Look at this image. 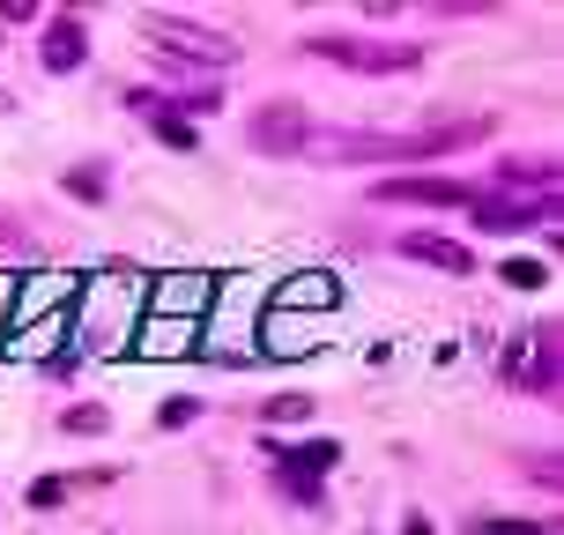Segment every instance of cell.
<instances>
[{
	"label": "cell",
	"mask_w": 564,
	"mask_h": 535,
	"mask_svg": "<svg viewBox=\"0 0 564 535\" xmlns=\"http://www.w3.org/2000/svg\"><path fill=\"white\" fill-rule=\"evenodd\" d=\"M490 135V119H446V127H416V135H371V127H312L305 157L319 164H416V157H446Z\"/></svg>",
	"instance_id": "cell-1"
},
{
	"label": "cell",
	"mask_w": 564,
	"mask_h": 535,
	"mask_svg": "<svg viewBox=\"0 0 564 535\" xmlns=\"http://www.w3.org/2000/svg\"><path fill=\"white\" fill-rule=\"evenodd\" d=\"M141 38H149V53L164 60V67H200V75L238 67V38L194 23V15H141Z\"/></svg>",
	"instance_id": "cell-2"
},
{
	"label": "cell",
	"mask_w": 564,
	"mask_h": 535,
	"mask_svg": "<svg viewBox=\"0 0 564 535\" xmlns=\"http://www.w3.org/2000/svg\"><path fill=\"white\" fill-rule=\"evenodd\" d=\"M305 53L327 60V67H349V75H416L423 67L409 38H349V30H312Z\"/></svg>",
	"instance_id": "cell-3"
},
{
	"label": "cell",
	"mask_w": 564,
	"mask_h": 535,
	"mask_svg": "<svg viewBox=\"0 0 564 535\" xmlns=\"http://www.w3.org/2000/svg\"><path fill=\"white\" fill-rule=\"evenodd\" d=\"M506 379L528 395H557V320H542L535 342H512L506 350Z\"/></svg>",
	"instance_id": "cell-4"
},
{
	"label": "cell",
	"mask_w": 564,
	"mask_h": 535,
	"mask_svg": "<svg viewBox=\"0 0 564 535\" xmlns=\"http://www.w3.org/2000/svg\"><path fill=\"white\" fill-rule=\"evenodd\" d=\"M312 141V119L297 113V105H260L253 113V149L260 157H305Z\"/></svg>",
	"instance_id": "cell-5"
},
{
	"label": "cell",
	"mask_w": 564,
	"mask_h": 535,
	"mask_svg": "<svg viewBox=\"0 0 564 535\" xmlns=\"http://www.w3.org/2000/svg\"><path fill=\"white\" fill-rule=\"evenodd\" d=\"M379 201H409V208H476V186H460V179H387Z\"/></svg>",
	"instance_id": "cell-6"
},
{
	"label": "cell",
	"mask_w": 564,
	"mask_h": 535,
	"mask_svg": "<svg viewBox=\"0 0 564 535\" xmlns=\"http://www.w3.org/2000/svg\"><path fill=\"white\" fill-rule=\"evenodd\" d=\"M341 461V447L335 439H312V447H290V461H282V483L305 499V506H319V477Z\"/></svg>",
	"instance_id": "cell-7"
},
{
	"label": "cell",
	"mask_w": 564,
	"mask_h": 535,
	"mask_svg": "<svg viewBox=\"0 0 564 535\" xmlns=\"http://www.w3.org/2000/svg\"><path fill=\"white\" fill-rule=\"evenodd\" d=\"M83 60H89L83 23H75V15H53V23H45V38H37V67H45V75H75Z\"/></svg>",
	"instance_id": "cell-8"
},
{
	"label": "cell",
	"mask_w": 564,
	"mask_h": 535,
	"mask_svg": "<svg viewBox=\"0 0 564 535\" xmlns=\"http://www.w3.org/2000/svg\"><path fill=\"white\" fill-rule=\"evenodd\" d=\"M127 105H134V113L149 119V135H156V141H171V149H186V157H194V149H200L194 119H186V113H171V105H164V97H156V89H134Z\"/></svg>",
	"instance_id": "cell-9"
},
{
	"label": "cell",
	"mask_w": 564,
	"mask_h": 535,
	"mask_svg": "<svg viewBox=\"0 0 564 535\" xmlns=\"http://www.w3.org/2000/svg\"><path fill=\"white\" fill-rule=\"evenodd\" d=\"M401 254L423 260V268H446V276H476V254H468L460 238H438V231H409Z\"/></svg>",
	"instance_id": "cell-10"
},
{
	"label": "cell",
	"mask_w": 564,
	"mask_h": 535,
	"mask_svg": "<svg viewBox=\"0 0 564 535\" xmlns=\"http://www.w3.org/2000/svg\"><path fill=\"white\" fill-rule=\"evenodd\" d=\"M149 298H156V320H200L208 298H216V282L208 276H178V282H156Z\"/></svg>",
	"instance_id": "cell-11"
},
{
	"label": "cell",
	"mask_w": 564,
	"mask_h": 535,
	"mask_svg": "<svg viewBox=\"0 0 564 535\" xmlns=\"http://www.w3.org/2000/svg\"><path fill=\"white\" fill-rule=\"evenodd\" d=\"M498 186H506V194H528V186H535V201H550L557 194V164H550V157H506V164H498Z\"/></svg>",
	"instance_id": "cell-12"
},
{
	"label": "cell",
	"mask_w": 564,
	"mask_h": 535,
	"mask_svg": "<svg viewBox=\"0 0 564 535\" xmlns=\"http://www.w3.org/2000/svg\"><path fill=\"white\" fill-rule=\"evenodd\" d=\"M141 357H178V350H194V320H149V328H141V342H134Z\"/></svg>",
	"instance_id": "cell-13"
},
{
	"label": "cell",
	"mask_w": 564,
	"mask_h": 535,
	"mask_svg": "<svg viewBox=\"0 0 564 535\" xmlns=\"http://www.w3.org/2000/svg\"><path fill=\"white\" fill-rule=\"evenodd\" d=\"M275 306H335V276H305V282H290Z\"/></svg>",
	"instance_id": "cell-14"
},
{
	"label": "cell",
	"mask_w": 564,
	"mask_h": 535,
	"mask_svg": "<svg viewBox=\"0 0 564 535\" xmlns=\"http://www.w3.org/2000/svg\"><path fill=\"white\" fill-rule=\"evenodd\" d=\"M498 276H506L512 290H542V282H550V268H542V260H506Z\"/></svg>",
	"instance_id": "cell-15"
},
{
	"label": "cell",
	"mask_w": 564,
	"mask_h": 535,
	"mask_svg": "<svg viewBox=\"0 0 564 535\" xmlns=\"http://www.w3.org/2000/svg\"><path fill=\"white\" fill-rule=\"evenodd\" d=\"M260 417H268V424H297V417H312V395H275Z\"/></svg>",
	"instance_id": "cell-16"
},
{
	"label": "cell",
	"mask_w": 564,
	"mask_h": 535,
	"mask_svg": "<svg viewBox=\"0 0 564 535\" xmlns=\"http://www.w3.org/2000/svg\"><path fill=\"white\" fill-rule=\"evenodd\" d=\"M67 431H75V439H89V431H105V409H97V402H75V409H67Z\"/></svg>",
	"instance_id": "cell-17"
},
{
	"label": "cell",
	"mask_w": 564,
	"mask_h": 535,
	"mask_svg": "<svg viewBox=\"0 0 564 535\" xmlns=\"http://www.w3.org/2000/svg\"><path fill=\"white\" fill-rule=\"evenodd\" d=\"M67 186H75V194H83V201H97V194H105V171H97V164H83V171H75V179H67Z\"/></svg>",
	"instance_id": "cell-18"
},
{
	"label": "cell",
	"mask_w": 564,
	"mask_h": 535,
	"mask_svg": "<svg viewBox=\"0 0 564 535\" xmlns=\"http://www.w3.org/2000/svg\"><path fill=\"white\" fill-rule=\"evenodd\" d=\"M59 499H67V483H53V477L30 483V506H59Z\"/></svg>",
	"instance_id": "cell-19"
},
{
	"label": "cell",
	"mask_w": 564,
	"mask_h": 535,
	"mask_svg": "<svg viewBox=\"0 0 564 535\" xmlns=\"http://www.w3.org/2000/svg\"><path fill=\"white\" fill-rule=\"evenodd\" d=\"M476 535H550V528H528V521H482Z\"/></svg>",
	"instance_id": "cell-20"
},
{
	"label": "cell",
	"mask_w": 564,
	"mask_h": 535,
	"mask_svg": "<svg viewBox=\"0 0 564 535\" xmlns=\"http://www.w3.org/2000/svg\"><path fill=\"white\" fill-rule=\"evenodd\" d=\"M156 424H164V431H171V424H194V402H164V409H156Z\"/></svg>",
	"instance_id": "cell-21"
},
{
	"label": "cell",
	"mask_w": 564,
	"mask_h": 535,
	"mask_svg": "<svg viewBox=\"0 0 564 535\" xmlns=\"http://www.w3.org/2000/svg\"><path fill=\"white\" fill-rule=\"evenodd\" d=\"M401 535H431V528H423V521H409V528H401Z\"/></svg>",
	"instance_id": "cell-22"
},
{
	"label": "cell",
	"mask_w": 564,
	"mask_h": 535,
	"mask_svg": "<svg viewBox=\"0 0 564 535\" xmlns=\"http://www.w3.org/2000/svg\"><path fill=\"white\" fill-rule=\"evenodd\" d=\"M0 113H15V97H8V89H0Z\"/></svg>",
	"instance_id": "cell-23"
}]
</instances>
